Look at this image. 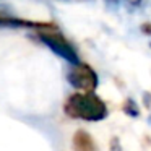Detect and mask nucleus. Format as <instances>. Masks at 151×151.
Wrapping results in <instances>:
<instances>
[{
    "label": "nucleus",
    "mask_w": 151,
    "mask_h": 151,
    "mask_svg": "<svg viewBox=\"0 0 151 151\" xmlns=\"http://www.w3.org/2000/svg\"><path fill=\"white\" fill-rule=\"evenodd\" d=\"M63 111L72 119L99 122L107 117V106L94 93H73L63 104Z\"/></svg>",
    "instance_id": "nucleus-1"
},
{
    "label": "nucleus",
    "mask_w": 151,
    "mask_h": 151,
    "mask_svg": "<svg viewBox=\"0 0 151 151\" xmlns=\"http://www.w3.org/2000/svg\"><path fill=\"white\" fill-rule=\"evenodd\" d=\"M67 80L73 88H76L78 91H83V93H94V89L98 88V75H96V72L89 65L81 62L70 68Z\"/></svg>",
    "instance_id": "nucleus-2"
},
{
    "label": "nucleus",
    "mask_w": 151,
    "mask_h": 151,
    "mask_svg": "<svg viewBox=\"0 0 151 151\" xmlns=\"http://www.w3.org/2000/svg\"><path fill=\"white\" fill-rule=\"evenodd\" d=\"M39 39L42 41L49 49H52L57 55L62 57V59L68 60V62L73 63V65L80 63V59H78L76 50L73 49L72 44H70L60 33H57V31H41Z\"/></svg>",
    "instance_id": "nucleus-3"
},
{
    "label": "nucleus",
    "mask_w": 151,
    "mask_h": 151,
    "mask_svg": "<svg viewBox=\"0 0 151 151\" xmlns=\"http://www.w3.org/2000/svg\"><path fill=\"white\" fill-rule=\"evenodd\" d=\"M0 26H12V28H34V29L42 31H55L54 23H39V21H28L21 18H12V17H0Z\"/></svg>",
    "instance_id": "nucleus-4"
},
{
    "label": "nucleus",
    "mask_w": 151,
    "mask_h": 151,
    "mask_svg": "<svg viewBox=\"0 0 151 151\" xmlns=\"http://www.w3.org/2000/svg\"><path fill=\"white\" fill-rule=\"evenodd\" d=\"M72 143H73V150L75 151H96V143L88 132L78 130L73 135Z\"/></svg>",
    "instance_id": "nucleus-5"
},
{
    "label": "nucleus",
    "mask_w": 151,
    "mask_h": 151,
    "mask_svg": "<svg viewBox=\"0 0 151 151\" xmlns=\"http://www.w3.org/2000/svg\"><path fill=\"white\" fill-rule=\"evenodd\" d=\"M124 112L127 115H130V117H138V114H140V111H138V106L137 102L133 101V99H127L124 104Z\"/></svg>",
    "instance_id": "nucleus-6"
},
{
    "label": "nucleus",
    "mask_w": 151,
    "mask_h": 151,
    "mask_svg": "<svg viewBox=\"0 0 151 151\" xmlns=\"http://www.w3.org/2000/svg\"><path fill=\"white\" fill-rule=\"evenodd\" d=\"M143 31H146V33H151V26H148V24H145V26H143Z\"/></svg>",
    "instance_id": "nucleus-7"
},
{
    "label": "nucleus",
    "mask_w": 151,
    "mask_h": 151,
    "mask_svg": "<svg viewBox=\"0 0 151 151\" xmlns=\"http://www.w3.org/2000/svg\"><path fill=\"white\" fill-rule=\"evenodd\" d=\"M128 2H130V4H138L140 0H128Z\"/></svg>",
    "instance_id": "nucleus-8"
}]
</instances>
